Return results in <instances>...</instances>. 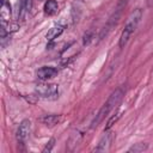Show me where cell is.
<instances>
[{"mask_svg": "<svg viewBox=\"0 0 153 153\" xmlns=\"http://www.w3.org/2000/svg\"><path fill=\"white\" fill-rule=\"evenodd\" d=\"M123 96H124V87H117L111 94H110V97L108 98V100L104 103V105L100 108V110L98 111V114L96 115V117H94V120H93V122H92V128H94V127H97L118 104H120V102L122 100V98H123Z\"/></svg>", "mask_w": 153, "mask_h": 153, "instance_id": "6da1fadb", "label": "cell"}, {"mask_svg": "<svg viewBox=\"0 0 153 153\" xmlns=\"http://www.w3.org/2000/svg\"><path fill=\"white\" fill-rule=\"evenodd\" d=\"M141 17H142V11L140 8H136V10H134V12L130 13V16L128 17V19L126 22L124 29H123V31L121 33L120 41H118V47L120 48H124L126 47V44L128 43L129 38L131 37V35L136 30L137 24L140 23Z\"/></svg>", "mask_w": 153, "mask_h": 153, "instance_id": "7a4b0ae2", "label": "cell"}, {"mask_svg": "<svg viewBox=\"0 0 153 153\" xmlns=\"http://www.w3.org/2000/svg\"><path fill=\"white\" fill-rule=\"evenodd\" d=\"M35 93L37 97L53 100L59 97V87L56 84H38L35 87Z\"/></svg>", "mask_w": 153, "mask_h": 153, "instance_id": "3957f363", "label": "cell"}, {"mask_svg": "<svg viewBox=\"0 0 153 153\" xmlns=\"http://www.w3.org/2000/svg\"><path fill=\"white\" fill-rule=\"evenodd\" d=\"M31 133V121L30 120H23L17 129V140L23 143L24 141L27 140Z\"/></svg>", "mask_w": 153, "mask_h": 153, "instance_id": "277c9868", "label": "cell"}, {"mask_svg": "<svg viewBox=\"0 0 153 153\" xmlns=\"http://www.w3.org/2000/svg\"><path fill=\"white\" fill-rule=\"evenodd\" d=\"M56 74H57V69H56L55 67H50V66L41 67V68L37 71V76H38V79H41V80L51 79V78H54Z\"/></svg>", "mask_w": 153, "mask_h": 153, "instance_id": "5b68a950", "label": "cell"}, {"mask_svg": "<svg viewBox=\"0 0 153 153\" xmlns=\"http://www.w3.org/2000/svg\"><path fill=\"white\" fill-rule=\"evenodd\" d=\"M112 134H114V133H105V135L99 140L98 146L94 148V151H97V152H99V151H105L106 147L109 146V143H110L111 140H112Z\"/></svg>", "mask_w": 153, "mask_h": 153, "instance_id": "8992f818", "label": "cell"}, {"mask_svg": "<svg viewBox=\"0 0 153 153\" xmlns=\"http://www.w3.org/2000/svg\"><path fill=\"white\" fill-rule=\"evenodd\" d=\"M59 11V5L55 0H47L44 4V13L48 16H54Z\"/></svg>", "mask_w": 153, "mask_h": 153, "instance_id": "52a82bcc", "label": "cell"}, {"mask_svg": "<svg viewBox=\"0 0 153 153\" xmlns=\"http://www.w3.org/2000/svg\"><path fill=\"white\" fill-rule=\"evenodd\" d=\"M62 120V116L61 115H45L42 117V122L45 124V126H49V127H53L57 123H60Z\"/></svg>", "mask_w": 153, "mask_h": 153, "instance_id": "ba28073f", "label": "cell"}, {"mask_svg": "<svg viewBox=\"0 0 153 153\" xmlns=\"http://www.w3.org/2000/svg\"><path fill=\"white\" fill-rule=\"evenodd\" d=\"M62 32H63V26L62 25H55V26H53V27L49 29V31L47 33V39L49 42H51L55 38H57Z\"/></svg>", "mask_w": 153, "mask_h": 153, "instance_id": "9c48e42d", "label": "cell"}, {"mask_svg": "<svg viewBox=\"0 0 153 153\" xmlns=\"http://www.w3.org/2000/svg\"><path fill=\"white\" fill-rule=\"evenodd\" d=\"M32 7V0H22L20 2V17H23L24 12H29Z\"/></svg>", "mask_w": 153, "mask_h": 153, "instance_id": "30bf717a", "label": "cell"}, {"mask_svg": "<svg viewBox=\"0 0 153 153\" xmlns=\"http://www.w3.org/2000/svg\"><path fill=\"white\" fill-rule=\"evenodd\" d=\"M147 143H135L134 146H131L129 149H128V152H134V153H139V152H143L145 149H147Z\"/></svg>", "mask_w": 153, "mask_h": 153, "instance_id": "8fae6325", "label": "cell"}, {"mask_svg": "<svg viewBox=\"0 0 153 153\" xmlns=\"http://www.w3.org/2000/svg\"><path fill=\"white\" fill-rule=\"evenodd\" d=\"M121 114H122V112H117V114H115V115H114V116L108 121V123H106V126H105V129H104L105 131H106V130H109V129L112 127V124H114V123H115V122L121 117Z\"/></svg>", "mask_w": 153, "mask_h": 153, "instance_id": "7c38bea8", "label": "cell"}, {"mask_svg": "<svg viewBox=\"0 0 153 153\" xmlns=\"http://www.w3.org/2000/svg\"><path fill=\"white\" fill-rule=\"evenodd\" d=\"M54 143H55V140H54V139H50V140H49V142L45 145V147L43 148V151H42V152H43V153L50 152V151L53 149V147H54Z\"/></svg>", "mask_w": 153, "mask_h": 153, "instance_id": "4fadbf2b", "label": "cell"}, {"mask_svg": "<svg viewBox=\"0 0 153 153\" xmlns=\"http://www.w3.org/2000/svg\"><path fill=\"white\" fill-rule=\"evenodd\" d=\"M91 39H92V32H87V33H85V36H84V44L90 43Z\"/></svg>", "mask_w": 153, "mask_h": 153, "instance_id": "5bb4252c", "label": "cell"}, {"mask_svg": "<svg viewBox=\"0 0 153 153\" xmlns=\"http://www.w3.org/2000/svg\"><path fill=\"white\" fill-rule=\"evenodd\" d=\"M147 4H148V6H149V7H153V0H148V1H147Z\"/></svg>", "mask_w": 153, "mask_h": 153, "instance_id": "9a60e30c", "label": "cell"}, {"mask_svg": "<svg viewBox=\"0 0 153 153\" xmlns=\"http://www.w3.org/2000/svg\"><path fill=\"white\" fill-rule=\"evenodd\" d=\"M39 1H43V0H39Z\"/></svg>", "mask_w": 153, "mask_h": 153, "instance_id": "2e32d148", "label": "cell"}]
</instances>
